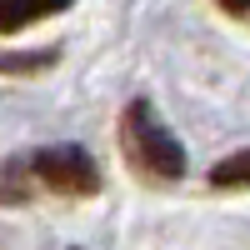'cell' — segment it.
<instances>
[{
    "mask_svg": "<svg viewBox=\"0 0 250 250\" xmlns=\"http://www.w3.org/2000/svg\"><path fill=\"white\" fill-rule=\"evenodd\" d=\"M30 195H35L30 155H10V160H0V205H25Z\"/></svg>",
    "mask_w": 250,
    "mask_h": 250,
    "instance_id": "obj_4",
    "label": "cell"
},
{
    "mask_svg": "<svg viewBox=\"0 0 250 250\" xmlns=\"http://www.w3.org/2000/svg\"><path fill=\"white\" fill-rule=\"evenodd\" d=\"M75 0H0V35H20L50 15H65Z\"/></svg>",
    "mask_w": 250,
    "mask_h": 250,
    "instance_id": "obj_3",
    "label": "cell"
},
{
    "mask_svg": "<svg viewBox=\"0 0 250 250\" xmlns=\"http://www.w3.org/2000/svg\"><path fill=\"white\" fill-rule=\"evenodd\" d=\"M120 150L135 165V175H145L150 185H175L190 160H185V145L170 135V125L155 115L150 100H130L120 110Z\"/></svg>",
    "mask_w": 250,
    "mask_h": 250,
    "instance_id": "obj_1",
    "label": "cell"
},
{
    "mask_svg": "<svg viewBox=\"0 0 250 250\" xmlns=\"http://www.w3.org/2000/svg\"><path fill=\"white\" fill-rule=\"evenodd\" d=\"M30 175H35V190L70 195V200H85L100 190V165L85 145H45V150H35Z\"/></svg>",
    "mask_w": 250,
    "mask_h": 250,
    "instance_id": "obj_2",
    "label": "cell"
},
{
    "mask_svg": "<svg viewBox=\"0 0 250 250\" xmlns=\"http://www.w3.org/2000/svg\"><path fill=\"white\" fill-rule=\"evenodd\" d=\"M210 185H215V190H250V150L225 155L210 170Z\"/></svg>",
    "mask_w": 250,
    "mask_h": 250,
    "instance_id": "obj_5",
    "label": "cell"
},
{
    "mask_svg": "<svg viewBox=\"0 0 250 250\" xmlns=\"http://www.w3.org/2000/svg\"><path fill=\"white\" fill-rule=\"evenodd\" d=\"M225 15H250V0H220Z\"/></svg>",
    "mask_w": 250,
    "mask_h": 250,
    "instance_id": "obj_7",
    "label": "cell"
},
{
    "mask_svg": "<svg viewBox=\"0 0 250 250\" xmlns=\"http://www.w3.org/2000/svg\"><path fill=\"white\" fill-rule=\"evenodd\" d=\"M45 65H55V50H30V55H5L0 50V75H35V70H45Z\"/></svg>",
    "mask_w": 250,
    "mask_h": 250,
    "instance_id": "obj_6",
    "label": "cell"
}]
</instances>
